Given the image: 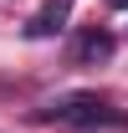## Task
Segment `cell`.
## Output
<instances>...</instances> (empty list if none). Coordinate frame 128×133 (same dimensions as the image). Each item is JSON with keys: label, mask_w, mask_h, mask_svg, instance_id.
<instances>
[{"label": "cell", "mask_w": 128, "mask_h": 133, "mask_svg": "<svg viewBox=\"0 0 128 133\" xmlns=\"http://www.w3.org/2000/svg\"><path fill=\"white\" fill-rule=\"evenodd\" d=\"M41 118L51 123H72V128H128V113H118L108 97L97 92H72V97H56L51 108H41Z\"/></svg>", "instance_id": "obj_1"}, {"label": "cell", "mask_w": 128, "mask_h": 133, "mask_svg": "<svg viewBox=\"0 0 128 133\" xmlns=\"http://www.w3.org/2000/svg\"><path fill=\"white\" fill-rule=\"evenodd\" d=\"M72 5H77V0H46V5H41V10L26 21V36H31V41H46V36H56V31L67 26V16H72Z\"/></svg>", "instance_id": "obj_2"}, {"label": "cell", "mask_w": 128, "mask_h": 133, "mask_svg": "<svg viewBox=\"0 0 128 133\" xmlns=\"http://www.w3.org/2000/svg\"><path fill=\"white\" fill-rule=\"evenodd\" d=\"M113 51H118V41H113L108 31H97V26H92V31H82V36H77L72 62H77V66H97V62H108Z\"/></svg>", "instance_id": "obj_3"}, {"label": "cell", "mask_w": 128, "mask_h": 133, "mask_svg": "<svg viewBox=\"0 0 128 133\" xmlns=\"http://www.w3.org/2000/svg\"><path fill=\"white\" fill-rule=\"evenodd\" d=\"M108 5H113V10H128V0H108Z\"/></svg>", "instance_id": "obj_4"}]
</instances>
